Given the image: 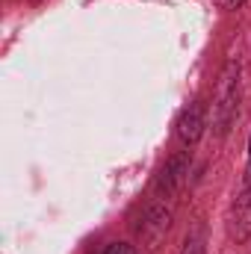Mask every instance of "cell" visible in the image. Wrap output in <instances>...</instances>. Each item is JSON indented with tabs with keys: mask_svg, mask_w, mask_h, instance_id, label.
Listing matches in <instances>:
<instances>
[{
	"mask_svg": "<svg viewBox=\"0 0 251 254\" xmlns=\"http://www.w3.org/2000/svg\"><path fill=\"white\" fill-rule=\"evenodd\" d=\"M237 107H240V60H231L219 77V89H216V101H213L216 136H228V130L237 119Z\"/></svg>",
	"mask_w": 251,
	"mask_h": 254,
	"instance_id": "obj_1",
	"label": "cell"
},
{
	"mask_svg": "<svg viewBox=\"0 0 251 254\" xmlns=\"http://www.w3.org/2000/svg\"><path fill=\"white\" fill-rule=\"evenodd\" d=\"M169 228H172V210L166 204H151L142 216V225H139V243L154 252L166 240Z\"/></svg>",
	"mask_w": 251,
	"mask_h": 254,
	"instance_id": "obj_2",
	"label": "cell"
},
{
	"mask_svg": "<svg viewBox=\"0 0 251 254\" xmlns=\"http://www.w3.org/2000/svg\"><path fill=\"white\" fill-rule=\"evenodd\" d=\"M187 178H189V154H175L166 163V169H163V175L157 181V195L160 198H175L184 190Z\"/></svg>",
	"mask_w": 251,
	"mask_h": 254,
	"instance_id": "obj_3",
	"label": "cell"
},
{
	"mask_svg": "<svg viewBox=\"0 0 251 254\" xmlns=\"http://www.w3.org/2000/svg\"><path fill=\"white\" fill-rule=\"evenodd\" d=\"M204 133V107L201 104H189L178 119V136L184 145H195Z\"/></svg>",
	"mask_w": 251,
	"mask_h": 254,
	"instance_id": "obj_4",
	"label": "cell"
},
{
	"mask_svg": "<svg viewBox=\"0 0 251 254\" xmlns=\"http://www.w3.org/2000/svg\"><path fill=\"white\" fill-rule=\"evenodd\" d=\"M234 237L237 243H246L251 237V184H246V190L234 207Z\"/></svg>",
	"mask_w": 251,
	"mask_h": 254,
	"instance_id": "obj_5",
	"label": "cell"
},
{
	"mask_svg": "<svg viewBox=\"0 0 251 254\" xmlns=\"http://www.w3.org/2000/svg\"><path fill=\"white\" fill-rule=\"evenodd\" d=\"M184 254H204V237H201V231L189 234L187 246H184Z\"/></svg>",
	"mask_w": 251,
	"mask_h": 254,
	"instance_id": "obj_6",
	"label": "cell"
},
{
	"mask_svg": "<svg viewBox=\"0 0 251 254\" xmlns=\"http://www.w3.org/2000/svg\"><path fill=\"white\" fill-rule=\"evenodd\" d=\"M104 254H136V252H133V246H127V243H113V246H107Z\"/></svg>",
	"mask_w": 251,
	"mask_h": 254,
	"instance_id": "obj_7",
	"label": "cell"
},
{
	"mask_svg": "<svg viewBox=\"0 0 251 254\" xmlns=\"http://www.w3.org/2000/svg\"><path fill=\"white\" fill-rule=\"evenodd\" d=\"M246 0H216V6L219 9H225V12H234V9H240Z\"/></svg>",
	"mask_w": 251,
	"mask_h": 254,
	"instance_id": "obj_8",
	"label": "cell"
},
{
	"mask_svg": "<svg viewBox=\"0 0 251 254\" xmlns=\"http://www.w3.org/2000/svg\"><path fill=\"white\" fill-rule=\"evenodd\" d=\"M246 184H251V139H249V166H246Z\"/></svg>",
	"mask_w": 251,
	"mask_h": 254,
	"instance_id": "obj_9",
	"label": "cell"
}]
</instances>
